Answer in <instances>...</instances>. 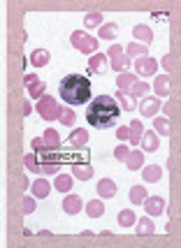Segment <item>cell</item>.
<instances>
[{
	"label": "cell",
	"mask_w": 181,
	"mask_h": 248,
	"mask_svg": "<svg viewBox=\"0 0 181 248\" xmlns=\"http://www.w3.org/2000/svg\"><path fill=\"white\" fill-rule=\"evenodd\" d=\"M70 44L82 54H96L98 51V37H91L84 31H75L70 35Z\"/></svg>",
	"instance_id": "4"
},
{
	"label": "cell",
	"mask_w": 181,
	"mask_h": 248,
	"mask_svg": "<svg viewBox=\"0 0 181 248\" xmlns=\"http://www.w3.org/2000/svg\"><path fill=\"white\" fill-rule=\"evenodd\" d=\"M42 140H44V151H49V149H58V146H61V137H58V132H56L53 128L44 130Z\"/></svg>",
	"instance_id": "20"
},
{
	"label": "cell",
	"mask_w": 181,
	"mask_h": 248,
	"mask_svg": "<svg viewBox=\"0 0 181 248\" xmlns=\"http://www.w3.org/2000/svg\"><path fill=\"white\" fill-rule=\"evenodd\" d=\"M118 225L121 227H135L137 225V216H135V211L132 209H123V211H118Z\"/></svg>",
	"instance_id": "24"
},
{
	"label": "cell",
	"mask_w": 181,
	"mask_h": 248,
	"mask_svg": "<svg viewBox=\"0 0 181 248\" xmlns=\"http://www.w3.org/2000/svg\"><path fill=\"white\" fill-rule=\"evenodd\" d=\"M130 153H132V151H130L128 146H126V144H121V146H116V149H114V158H116V160H123V162H126Z\"/></svg>",
	"instance_id": "38"
},
{
	"label": "cell",
	"mask_w": 181,
	"mask_h": 248,
	"mask_svg": "<svg viewBox=\"0 0 181 248\" xmlns=\"http://www.w3.org/2000/svg\"><path fill=\"white\" fill-rule=\"evenodd\" d=\"M142 146H144V151H147V153L158 151L160 141H158V137H156V132L147 130V132H144V137H142Z\"/></svg>",
	"instance_id": "23"
},
{
	"label": "cell",
	"mask_w": 181,
	"mask_h": 248,
	"mask_svg": "<svg viewBox=\"0 0 181 248\" xmlns=\"http://www.w3.org/2000/svg\"><path fill=\"white\" fill-rule=\"evenodd\" d=\"M149 91H151V86L147 84V81H137V84L128 91V95L130 97H147V93H149Z\"/></svg>",
	"instance_id": "31"
},
{
	"label": "cell",
	"mask_w": 181,
	"mask_h": 248,
	"mask_svg": "<svg viewBox=\"0 0 181 248\" xmlns=\"http://www.w3.org/2000/svg\"><path fill=\"white\" fill-rule=\"evenodd\" d=\"M116 23H105V26H100V37L102 40H114L116 37Z\"/></svg>",
	"instance_id": "36"
},
{
	"label": "cell",
	"mask_w": 181,
	"mask_h": 248,
	"mask_svg": "<svg viewBox=\"0 0 181 248\" xmlns=\"http://www.w3.org/2000/svg\"><path fill=\"white\" fill-rule=\"evenodd\" d=\"M58 172V165H53V162H44L42 165V174H56Z\"/></svg>",
	"instance_id": "41"
},
{
	"label": "cell",
	"mask_w": 181,
	"mask_h": 248,
	"mask_svg": "<svg viewBox=\"0 0 181 248\" xmlns=\"http://www.w3.org/2000/svg\"><path fill=\"white\" fill-rule=\"evenodd\" d=\"M67 141H70L72 146H84L86 141H88V130H84V128H75L72 132H70Z\"/></svg>",
	"instance_id": "26"
},
{
	"label": "cell",
	"mask_w": 181,
	"mask_h": 248,
	"mask_svg": "<svg viewBox=\"0 0 181 248\" xmlns=\"http://www.w3.org/2000/svg\"><path fill=\"white\" fill-rule=\"evenodd\" d=\"M98 195H100L102 200L114 197V195H116V184H114L112 179H102V181L98 184Z\"/></svg>",
	"instance_id": "18"
},
{
	"label": "cell",
	"mask_w": 181,
	"mask_h": 248,
	"mask_svg": "<svg viewBox=\"0 0 181 248\" xmlns=\"http://www.w3.org/2000/svg\"><path fill=\"white\" fill-rule=\"evenodd\" d=\"M107 54H96L88 58V75H105L107 72Z\"/></svg>",
	"instance_id": "8"
},
{
	"label": "cell",
	"mask_w": 181,
	"mask_h": 248,
	"mask_svg": "<svg viewBox=\"0 0 181 248\" xmlns=\"http://www.w3.org/2000/svg\"><path fill=\"white\" fill-rule=\"evenodd\" d=\"M23 165H26V170L28 172H35V174H42V165L37 162V158L33 155V153H28L26 158H23Z\"/></svg>",
	"instance_id": "33"
},
{
	"label": "cell",
	"mask_w": 181,
	"mask_h": 248,
	"mask_svg": "<svg viewBox=\"0 0 181 248\" xmlns=\"http://www.w3.org/2000/svg\"><path fill=\"white\" fill-rule=\"evenodd\" d=\"M58 93L63 97L70 107H77V105H84L91 100V79L84 75H67L61 79L58 84Z\"/></svg>",
	"instance_id": "2"
},
{
	"label": "cell",
	"mask_w": 181,
	"mask_h": 248,
	"mask_svg": "<svg viewBox=\"0 0 181 248\" xmlns=\"http://www.w3.org/2000/svg\"><path fill=\"white\" fill-rule=\"evenodd\" d=\"M84 202H82V197L79 195H67L63 200V211L65 214H70V216H77L82 209H84Z\"/></svg>",
	"instance_id": "11"
},
{
	"label": "cell",
	"mask_w": 181,
	"mask_h": 248,
	"mask_svg": "<svg viewBox=\"0 0 181 248\" xmlns=\"http://www.w3.org/2000/svg\"><path fill=\"white\" fill-rule=\"evenodd\" d=\"M135 84H137V77L130 75V72H121V75L116 77V86H118V91H123V93H128Z\"/></svg>",
	"instance_id": "17"
},
{
	"label": "cell",
	"mask_w": 181,
	"mask_h": 248,
	"mask_svg": "<svg viewBox=\"0 0 181 248\" xmlns=\"http://www.w3.org/2000/svg\"><path fill=\"white\" fill-rule=\"evenodd\" d=\"M132 37H135V40H139L142 44H147V46H149L151 40H153V32H151V28L147 26V23H137V26L132 28Z\"/></svg>",
	"instance_id": "14"
},
{
	"label": "cell",
	"mask_w": 181,
	"mask_h": 248,
	"mask_svg": "<svg viewBox=\"0 0 181 248\" xmlns=\"http://www.w3.org/2000/svg\"><path fill=\"white\" fill-rule=\"evenodd\" d=\"M23 84H26V88H28V95L31 97H37V100L44 97V88L47 86H44V81H40L35 75H26L23 77Z\"/></svg>",
	"instance_id": "7"
},
{
	"label": "cell",
	"mask_w": 181,
	"mask_h": 248,
	"mask_svg": "<svg viewBox=\"0 0 181 248\" xmlns=\"http://www.w3.org/2000/svg\"><path fill=\"white\" fill-rule=\"evenodd\" d=\"M93 174H96V167L91 162H77V165H72V176L79 179V181H88Z\"/></svg>",
	"instance_id": "10"
},
{
	"label": "cell",
	"mask_w": 181,
	"mask_h": 248,
	"mask_svg": "<svg viewBox=\"0 0 181 248\" xmlns=\"http://www.w3.org/2000/svg\"><path fill=\"white\" fill-rule=\"evenodd\" d=\"M49 58H51V56H49V51H47V49H35L28 61L33 63V67H44V65L49 63Z\"/></svg>",
	"instance_id": "25"
},
{
	"label": "cell",
	"mask_w": 181,
	"mask_h": 248,
	"mask_svg": "<svg viewBox=\"0 0 181 248\" xmlns=\"http://www.w3.org/2000/svg\"><path fill=\"white\" fill-rule=\"evenodd\" d=\"M153 91H156V97H158V100L170 93V79H167V75L156 77V81H153Z\"/></svg>",
	"instance_id": "19"
},
{
	"label": "cell",
	"mask_w": 181,
	"mask_h": 248,
	"mask_svg": "<svg viewBox=\"0 0 181 248\" xmlns=\"http://www.w3.org/2000/svg\"><path fill=\"white\" fill-rule=\"evenodd\" d=\"M72 174H56V179H53V188L58 190V193H70V188H72Z\"/></svg>",
	"instance_id": "16"
},
{
	"label": "cell",
	"mask_w": 181,
	"mask_h": 248,
	"mask_svg": "<svg viewBox=\"0 0 181 248\" xmlns=\"http://www.w3.org/2000/svg\"><path fill=\"white\" fill-rule=\"evenodd\" d=\"M135 70H137V75L144 77V81H147V77L156 75V70H158V63L149 58V56H144V58H137L135 61Z\"/></svg>",
	"instance_id": "6"
},
{
	"label": "cell",
	"mask_w": 181,
	"mask_h": 248,
	"mask_svg": "<svg viewBox=\"0 0 181 248\" xmlns=\"http://www.w3.org/2000/svg\"><path fill=\"white\" fill-rule=\"evenodd\" d=\"M31 193H33L35 200H44L47 195L51 193V184H49L47 179H35L33 186H31Z\"/></svg>",
	"instance_id": "12"
},
{
	"label": "cell",
	"mask_w": 181,
	"mask_h": 248,
	"mask_svg": "<svg viewBox=\"0 0 181 248\" xmlns=\"http://www.w3.org/2000/svg\"><path fill=\"white\" fill-rule=\"evenodd\" d=\"M31 146L35 149V151H44V140L42 137H35V140L31 141Z\"/></svg>",
	"instance_id": "42"
},
{
	"label": "cell",
	"mask_w": 181,
	"mask_h": 248,
	"mask_svg": "<svg viewBox=\"0 0 181 248\" xmlns=\"http://www.w3.org/2000/svg\"><path fill=\"white\" fill-rule=\"evenodd\" d=\"M142 206H144V211H147L149 218L160 216V214L165 211V200H163V197H147V202Z\"/></svg>",
	"instance_id": "9"
},
{
	"label": "cell",
	"mask_w": 181,
	"mask_h": 248,
	"mask_svg": "<svg viewBox=\"0 0 181 248\" xmlns=\"http://www.w3.org/2000/svg\"><path fill=\"white\" fill-rule=\"evenodd\" d=\"M107 56H109V63H112V67H114L116 72H128L130 58L126 56L123 46H118V44H112V46H109V51H107Z\"/></svg>",
	"instance_id": "5"
},
{
	"label": "cell",
	"mask_w": 181,
	"mask_h": 248,
	"mask_svg": "<svg viewBox=\"0 0 181 248\" xmlns=\"http://www.w3.org/2000/svg\"><path fill=\"white\" fill-rule=\"evenodd\" d=\"M160 176H163V167H160V165H147V167L142 170L144 184H156V181H160Z\"/></svg>",
	"instance_id": "15"
},
{
	"label": "cell",
	"mask_w": 181,
	"mask_h": 248,
	"mask_svg": "<svg viewBox=\"0 0 181 248\" xmlns=\"http://www.w3.org/2000/svg\"><path fill=\"white\" fill-rule=\"evenodd\" d=\"M61 123L63 125H75V121H77V114L72 111V107H63V111H61Z\"/></svg>",
	"instance_id": "37"
},
{
	"label": "cell",
	"mask_w": 181,
	"mask_h": 248,
	"mask_svg": "<svg viewBox=\"0 0 181 248\" xmlns=\"http://www.w3.org/2000/svg\"><path fill=\"white\" fill-rule=\"evenodd\" d=\"M135 232H137V234H153V232H156V223H153L149 216L139 218L137 225H135Z\"/></svg>",
	"instance_id": "27"
},
{
	"label": "cell",
	"mask_w": 181,
	"mask_h": 248,
	"mask_svg": "<svg viewBox=\"0 0 181 248\" xmlns=\"http://www.w3.org/2000/svg\"><path fill=\"white\" fill-rule=\"evenodd\" d=\"M23 114H31V102H28V100L23 102Z\"/></svg>",
	"instance_id": "43"
},
{
	"label": "cell",
	"mask_w": 181,
	"mask_h": 248,
	"mask_svg": "<svg viewBox=\"0 0 181 248\" xmlns=\"http://www.w3.org/2000/svg\"><path fill=\"white\" fill-rule=\"evenodd\" d=\"M35 111H37L44 121H53V119H61L63 107H61L51 95H44V97H40V100L35 102Z\"/></svg>",
	"instance_id": "3"
},
{
	"label": "cell",
	"mask_w": 181,
	"mask_h": 248,
	"mask_svg": "<svg viewBox=\"0 0 181 248\" xmlns=\"http://www.w3.org/2000/svg\"><path fill=\"white\" fill-rule=\"evenodd\" d=\"M149 46L147 44H139V42H132V44H128V58L130 56H139V58H144V56H149V51H147Z\"/></svg>",
	"instance_id": "32"
},
{
	"label": "cell",
	"mask_w": 181,
	"mask_h": 248,
	"mask_svg": "<svg viewBox=\"0 0 181 248\" xmlns=\"http://www.w3.org/2000/svg\"><path fill=\"white\" fill-rule=\"evenodd\" d=\"M147 186H132L130 188V202L132 204H144L147 202Z\"/></svg>",
	"instance_id": "28"
},
{
	"label": "cell",
	"mask_w": 181,
	"mask_h": 248,
	"mask_svg": "<svg viewBox=\"0 0 181 248\" xmlns=\"http://www.w3.org/2000/svg\"><path fill=\"white\" fill-rule=\"evenodd\" d=\"M116 102H118V107H121V111H132V109H135V97H130L128 93H123V91L116 93Z\"/></svg>",
	"instance_id": "30"
},
{
	"label": "cell",
	"mask_w": 181,
	"mask_h": 248,
	"mask_svg": "<svg viewBox=\"0 0 181 248\" xmlns=\"http://www.w3.org/2000/svg\"><path fill=\"white\" fill-rule=\"evenodd\" d=\"M121 116V107H118L116 97L112 95H98L91 100V107L86 111V119L93 128H109L114 125L116 119Z\"/></svg>",
	"instance_id": "1"
},
{
	"label": "cell",
	"mask_w": 181,
	"mask_h": 248,
	"mask_svg": "<svg viewBox=\"0 0 181 248\" xmlns=\"http://www.w3.org/2000/svg\"><path fill=\"white\" fill-rule=\"evenodd\" d=\"M126 167L130 172H137V170H144V151H132L126 160Z\"/></svg>",
	"instance_id": "21"
},
{
	"label": "cell",
	"mask_w": 181,
	"mask_h": 248,
	"mask_svg": "<svg viewBox=\"0 0 181 248\" xmlns=\"http://www.w3.org/2000/svg\"><path fill=\"white\" fill-rule=\"evenodd\" d=\"M153 128H156V132H160V135H170V121L165 119V116H156L153 119Z\"/></svg>",
	"instance_id": "35"
},
{
	"label": "cell",
	"mask_w": 181,
	"mask_h": 248,
	"mask_svg": "<svg viewBox=\"0 0 181 248\" xmlns=\"http://www.w3.org/2000/svg\"><path fill=\"white\" fill-rule=\"evenodd\" d=\"M84 26H86V28L102 26V14H100V12H88V14L84 16Z\"/></svg>",
	"instance_id": "34"
},
{
	"label": "cell",
	"mask_w": 181,
	"mask_h": 248,
	"mask_svg": "<svg viewBox=\"0 0 181 248\" xmlns=\"http://www.w3.org/2000/svg\"><path fill=\"white\" fill-rule=\"evenodd\" d=\"M35 197H33V195H26V197H23V214H26V216H28V214H33V211H35Z\"/></svg>",
	"instance_id": "39"
},
{
	"label": "cell",
	"mask_w": 181,
	"mask_h": 248,
	"mask_svg": "<svg viewBox=\"0 0 181 248\" xmlns=\"http://www.w3.org/2000/svg\"><path fill=\"white\" fill-rule=\"evenodd\" d=\"M130 144L132 146H137V144H142V137H144V128H142V121H130Z\"/></svg>",
	"instance_id": "22"
},
{
	"label": "cell",
	"mask_w": 181,
	"mask_h": 248,
	"mask_svg": "<svg viewBox=\"0 0 181 248\" xmlns=\"http://www.w3.org/2000/svg\"><path fill=\"white\" fill-rule=\"evenodd\" d=\"M84 209H86V214H88V218H100L102 214H105V204H102V200H91Z\"/></svg>",
	"instance_id": "29"
},
{
	"label": "cell",
	"mask_w": 181,
	"mask_h": 248,
	"mask_svg": "<svg viewBox=\"0 0 181 248\" xmlns=\"http://www.w3.org/2000/svg\"><path fill=\"white\" fill-rule=\"evenodd\" d=\"M116 137L121 141H123V140H130V128H128V125H121V128L116 130Z\"/></svg>",
	"instance_id": "40"
},
{
	"label": "cell",
	"mask_w": 181,
	"mask_h": 248,
	"mask_svg": "<svg viewBox=\"0 0 181 248\" xmlns=\"http://www.w3.org/2000/svg\"><path fill=\"white\" fill-rule=\"evenodd\" d=\"M156 111H160L158 97H144L142 105H139V114H142V116H156Z\"/></svg>",
	"instance_id": "13"
}]
</instances>
